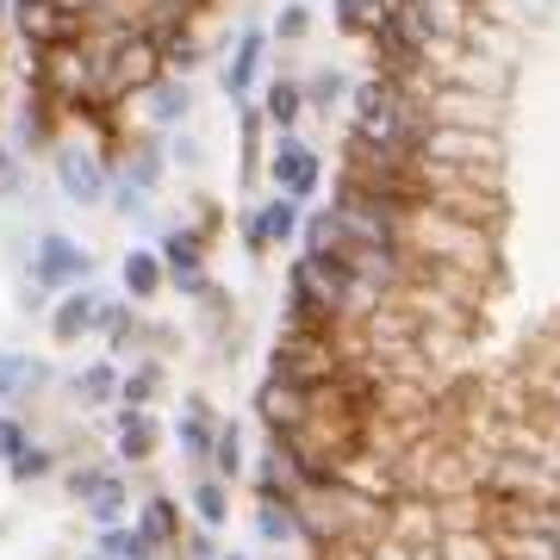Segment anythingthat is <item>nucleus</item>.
<instances>
[{
	"instance_id": "obj_1",
	"label": "nucleus",
	"mask_w": 560,
	"mask_h": 560,
	"mask_svg": "<svg viewBox=\"0 0 560 560\" xmlns=\"http://www.w3.org/2000/svg\"><path fill=\"white\" fill-rule=\"evenodd\" d=\"M342 368H349V355H342L337 330L330 337H318V330H280L275 355H268V374H280L293 386H324V381H337Z\"/></svg>"
},
{
	"instance_id": "obj_2",
	"label": "nucleus",
	"mask_w": 560,
	"mask_h": 560,
	"mask_svg": "<svg viewBox=\"0 0 560 560\" xmlns=\"http://www.w3.org/2000/svg\"><path fill=\"white\" fill-rule=\"evenodd\" d=\"M13 25L32 57L44 50H69V44L88 38V7L81 0H13Z\"/></svg>"
},
{
	"instance_id": "obj_3",
	"label": "nucleus",
	"mask_w": 560,
	"mask_h": 560,
	"mask_svg": "<svg viewBox=\"0 0 560 560\" xmlns=\"http://www.w3.org/2000/svg\"><path fill=\"white\" fill-rule=\"evenodd\" d=\"M50 168H57L62 200H75V206H101L113 194V156H106L101 143L75 138V131L50 150Z\"/></svg>"
},
{
	"instance_id": "obj_4",
	"label": "nucleus",
	"mask_w": 560,
	"mask_h": 560,
	"mask_svg": "<svg viewBox=\"0 0 560 560\" xmlns=\"http://www.w3.org/2000/svg\"><path fill=\"white\" fill-rule=\"evenodd\" d=\"M206 249H212V237H206L200 224H168L156 237V256L162 268H168V287H175L180 300H206L219 280L206 275Z\"/></svg>"
},
{
	"instance_id": "obj_5",
	"label": "nucleus",
	"mask_w": 560,
	"mask_h": 560,
	"mask_svg": "<svg viewBox=\"0 0 560 560\" xmlns=\"http://www.w3.org/2000/svg\"><path fill=\"white\" fill-rule=\"evenodd\" d=\"M305 224V206L293 194H268L261 206H243L237 212V237L249 256H268V249H287V243L300 237Z\"/></svg>"
},
{
	"instance_id": "obj_6",
	"label": "nucleus",
	"mask_w": 560,
	"mask_h": 560,
	"mask_svg": "<svg viewBox=\"0 0 560 560\" xmlns=\"http://www.w3.org/2000/svg\"><path fill=\"white\" fill-rule=\"evenodd\" d=\"M88 275H94L88 243H75L69 231H44L38 249H32V287L38 293H69V287H88Z\"/></svg>"
},
{
	"instance_id": "obj_7",
	"label": "nucleus",
	"mask_w": 560,
	"mask_h": 560,
	"mask_svg": "<svg viewBox=\"0 0 560 560\" xmlns=\"http://www.w3.org/2000/svg\"><path fill=\"white\" fill-rule=\"evenodd\" d=\"M69 492H75L81 517L94 529H113V523H131V486L113 467H69Z\"/></svg>"
},
{
	"instance_id": "obj_8",
	"label": "nucleus",
	"mask_w": 560,
	"mask_h": 560,
	"mask_svg": "<svg viewBox=\"0 0 560 560\" xmlns=\"http://www.w3.org/2000/svg\"><path fill=\"white\" fill-rule=\"evenodd\" d=\"M261 168H268V180H275V194H293L300 206L318 194V180H324L318 150H312V143H300L293 131H287V138H275V150H268V162H261Z\"/></svg>"
},
{
	"instance_id": "obj_9",
	"label": "nucleus",
	"mask_w": 560,
	"mask_h": 560,
	"mask_svg": "<svg viewBox=\"0 0 560 560\" xmlns=\"http://www.w3.org/2000/svg\"><path fill=\"white\" fill-rule=\"evenodd\" d=\"M256 418H261V430H268V442H287L305 418H312V386H293V381H280V374H268V381L256 386Z\"/></svg>"
},
{
	"instance_id": "obj_10",
	"label": "nucleus",
	"mask_w": 560,
	"mask_h": 560,
	"mask_svg": "<svg viewBox=\"0 0 560 560\" xmlns=\"http://www.w3.org/2000/svg\"><path fill=\"white\" fill-rule=\"evenodd\" d=\"M62 138H69V113L44 88H25L20 119H13V150H57Z\"/></svg>"
},
{
	"instance_id": "obj_11",
	"label": "nucleus",
	"mask_w": 560,
	"mask_h": 560,
	"mask_svg": "<svg viewBox=\"0 0 560 560\" xmlns=\"http://www.w3.org/2000/svg\"><path fill=\"white\" fill-rule=\"evenodd\" d=\"M101 305H106V293H94V287H69V293L50 305V342L75 349L81 337H94V330H101Z\"/></svg>"
},
{
	"instance_id": "obj_12",
	"label": "nucleus",
	"mask_w": 560,
	"mask_h": 560,
	"mask_svg": "<svg viewBox=\"0 0 560 560\" xmlns=\"http://www.w3.org/2000/svg\"><path fill=\"white\" fill-rule=\"evenodd\" d=\"M138 101H143V119H150V131H168V138H175L180 125L194 119V81L162 75V81H150V88H143Z\"/></svg>"
},
{
	"instance_id": "obj_13",
	"label": "nucleus",
	"mask_w": 560,
	"mask_h": 560,
	"mask_svg": "<svg viewBox=\"0 0 560 560\" xmlns=\"http://www.w3.org/2000/svg\"><path fill=\"white\" fill-rule=\"evenodd\" d=\"M261 62H268V32L261 25H243L237 32V50H231V62L219 69V81H224V94L231 101H249L256 94V81H261Z\"/></svg>"
},
{
	"instance_id": "obj_14",
	"label": "nucleus",
	"mask_w": 560,
	"mask_h": 560,
	"mask_svg": "<svg viewBox=\"0 0 560 560\" xmlns=\"http://www.w3.org/2000/svg\"><path fill=\"white\" fill-rule=\"evenodd\" d=\"M113 442H119V460H131V467L156 460V448H162L156 411H125V405H113Z\"/></svg>"
},
{
	"instance_id": "obj_15",
	"label": "nucleus",
	"mask_w": 560,
	"mask_h": 560,
	"mask_svg": "<svg viewBox=\"0 0 560 560\" xmlns=\"http://www.w3.org/2000/svg\"><path fill=\"white\" fill-rule=\"evenodd\" d=\"M125 168L119 180H131V187H143V194H156L162 175H168V143L156 138V131H143V138H125Z\"/></svg>"
},
{
	"instance_id": "obj_16",
	"label": "nucleus",
	"mask_w": 560,
	"mask_h": 560,
	"mask_svg": "<svg viewBox=\"0 0 560 560\" xmlns=\"http://www.w3.org/2000/svg\"><path fill=\"white\" fill-rule=\"evenodd\" d=\"M219 411H212V405L200 399V393H194V399H187V411H180V423H175V442H180V455L194 460V467H206V460H212V442H219Z\"/></svg>"
},
{
	"instance_id": "obj_17",
	"label": "nucleus",
	"mask_w": 560,
	"mask_h": 560,
	"mask_svg": "<svg viewBox=\"0 0 560 560\" xmlns=\"http://www.w3.org/2000/svg\"><path fill=\"white\" fill-rule=\"evenodd\" d=\"M119 287H125V300L131 305H150L168 293V268H162L156 249H131V256L119 261Z\"/></svg>"
},
{
	"instance_id": "obj_18",
	"label": "nucleus",
	"mask_w": 560,
	"mask_h": 560,
	"mask_svg": "<svg viewBox=\"0 0 560 560\" xmlns=\"http://www.w3.org/2000/svg\"><path fill=\"white\" fill-rule=\"evenodd\" d=\"M131 523H138V529H143L150 541H156L162 555H175L180 536H187V523H180V504L168 499V492H150V499L138 504V517H131Z\"/></svg>"
},
{
	"instance_id": "obj_19",
	"label": "nucleus",
	"mask_w": 560,
	"mask_h": 560,
	"mask_svg": "<svg viewBox=\"0 0 560 560\" xmlns=\"http://www.w3.org/2000/svg\"><path fill=\"white\" fill-rule=\"evenodd\" d=\"M261 119H268V131H275V138H287V131L305 119L300 81H293V75H275V81H268V88H261Z\"/></svg>"
},
{
	"instance_id": "obj_20",
	"label": "nucleus",
	"mask_w": 560,
	"mask_h": 560,
	"mask_svg": "<svg viewBox=\"0 0 560 560\" xmlns=\"http://www.w3.org/2000/svg\"><path fill=\"white\" fill-rule=\"evenodd\" d=\"M44 381H50V368H44L38 355H25V349H0V405L38 393Z\"/></svg>"
},
{
	"instance_id": "obj_21",
	"label": "nucleus",
	"mask_w": 560,
	"mask_h": 560,
	"mask_svg": "<svg viewBox=\"0 0 560 560\" xmlns=\"http://www.w3.org/2000/svg\"><path fill=\"white\" fill-rule=\"evenodd\" d=\"M256 536L268 541V548H287V541H305L300 504H293V499H256Z\"/></svg>"
},
{
	"instance_id": "obj_22",
	"label": "nucleus",
	"mask_w": 560,
	"mask_h": 560,
	"mask_svg": "<svg viewBox=\"0 0 560 560\" xmlns=\"http://www.w3.org/2000/svg\"><path fill=\"white\" fill-rule=\"evenodd\" d=\"M187 511H194L200 529H224V523H231V486H224L219 474H200V480L187 486Z\"/></svg>"
},
{
	"instance_id": "obj_23",
	"label": "nucleus",
	"mask_w": 560,
	"mask_h": 560,
	"mask_svg": "<svg viewBox=\"0 0 560 560\" xmlns=\"http://www.w3.org/2000/svg\"><path fill=\"white\" fill-rule=\"evenodd\" d=\"M94 555H106V560H162V548L143 536L138 523H113V529H101Z\"/></svg>"
},
{
	"instance_id": "obj_24",
	"label": "nucleus",
	"mask_w": 560,
	"mask_h": 560,
	"mask_svg": "<svg viewBox=\"0 0 560 560\" xmlns=\"http://www.w3.org/2000/svg\"><path fill=\"white\" fill-rule=\"evenodd\" d=\"M69 386H75V399L88 405V411H106V405H119V368H113V361H94V368H81Z\"/></svg>"
},
{
	"instance_id": "obj_25",
	"label": "nucleus",
	"mask_w": 560,
	"mask_h": 560,
	"mask_svg": "<svg viewBox=\"0 0 560 560\" xmlns=\"http://www.w3.org/2000/svg\"><path fill=\"white\" fill-rule=\"evenodd\" d=\"M162 393V361H138L131 374H119V405L125 411H150Z\"/></svg>"
},
{
	"instance_id": "obj_26",
	"label": "nucleus",
	"mask_w": 560,
	"mask_h": 560,
	"mask_svg": "<svg viewBox=\"0 0 560 560\" xmlns=\"http://www.w3.org/2000/svg\"><path fill=\"white\" fill-rule=\"evenodd\" d=\"M206 474H219L224 486L243 474V430H237V423H219V442H212V460H206Z\"/></svg>"
},
{
	"instance_id": "obj_27",
	"label": "nucleus",
	"mask_w": 560,
	"mask_h": 560,
	"mask_svg": "<svg viewBox=\"0 0 560 560\" xmlns=\"http://www.w3.org/2000/svg\"><path fill=\"white\" fill-rule=\"evenodd\" d=\"M300 94H305V113H324V106H337L342 94H349V75L324 62L318 75H305V81H300Z\"/></svg>"
},
{
	"instance_id": "obj_28",
	"label": "nucleus",
	"mask_w": 560,
	"mask_h": 560,
	"mask_svg": "<svg viewBox=\"0 0 560 560\" xmlns=\"http://www.w3.org/2000/svg\"><path fill=\"white\" fill-rule=\"evenodd\" d=\"M261 131H268L261 106L243 101V106H237V143H243V175H249V180H256V168H261Z\"/></svg>"
},
{
	"instance_id": "obj_29",
	"label": "nucleus",
	"mask_w": 560,
	"mask_h": 560,
	"mask_svg": "<svg viewBox=\"0 0 560 560\" xmlns=\"http://www.w3.org/2000/svg\"><path fill=\"white\" fill-rule=\"evenodd\" d=\"M300 256H330L342 243V224H337V212H305V224H300Z\"/></svg>"
},
{
	"instance_id": "obj_30",
	"label": "nucleus",
	"mask_w": 560,
	"mask_h": 560,
	"mask_svg": "<svg viewBox=\"0 0 560 560\" xmlns=\"http://www.w3.org/2000/svg\"><path fill=\"white\" fill-rule=\"evenodd\" d=\"M330 13H337V32H368V38H374L386 0H330Z\"/></svg>"
},
{
	"instance_id": "obj_31",
	"label": "nucleus",
	"mask_w": 560,
	"mask_h": 560,
	"mask_svg": "<svg viewBox=\"0 0 560 560\" xmlns=\"http://www.w3.org/2000/svg\"><path fill=\"white\" fill-rule=\"evenodd\" d=\"M7 474H13V486H38L57 474V448H44V442H32L20 460H7Z\"/></svg>"
},
{
	"instance_id": "obj_32",
	"label": "nucleus",
	"mask_w": 560,
	"mask_h": 560,
	"mask_svg": "<svg viewBox=\"0 0 560 560\" xmlns=\"http://www.w3.org/2000/svg\"><path fill=\"white\" fill-rule=\"evenodd\" d=\"M106 200H113V212H119V219H131V224H156V212H150V194H143V187H131V180L113 175V194H106Z\"/></svg>"
},
{
	"instance_id": "obj_33",
	"label": "nucleus",
	"mask_w": 560,
	"mask_h": 560,
	"mask_svg": "<svg viewBox=\"0 0 560 560\" xmlns=\"http://www.w3.org/2000/svg\"><path fill=\"white\" fill-rule=\"evenodd\" d=\"M305 32H312V7H305V0H287V7H280V20H275V38L280 44H300Z\"/></svg>"
},
{
	"instance_id": "obj_34",
	"label": "nucleus",
	"mask_w": 560,
	"mask_h": 560,
	"mask_svg": "<svg viewBox=\"0 0 560 560\" xmlns=\"http://www.w3.org/2000/svg\"><path fill=\"white\" fill-rule=\"evenodd\" d=\"M175 555H180V560H224L219 529H200V523H194V529L180 536V548H175Z\"/></svg>"
},
{
	"instance_id": "obj_35",
	"label": "nucleus",
	"mask_w": 560,
	"mask_h": 560,
	"mask_svg": "<svg viewBox=\"0 0 560 560\" xmlns=\"http://www.w3.org/2000/svg\"><path fill=\"white\" fill-rule=\"evenodd\" d=\"M25 448H32V436H25V423L0 411V460H20Z\"/></svg>"
},
{
	"instance_id": "obj_36",
	"label": "nucleus",
	"mask_w": 560,
	"mask_h": 560,
	"mask_svg": "<svg viewBox=\"0 0 560 560\" xmlns=\"http://www.w3.org/2000/svg\"><path fill=\"white\" fill-rule=\"evenodd\" d=\"M13 156H20V150H13V143H0V194H20V187H25V175H20V162H13Z\"/></svg>"
},
{
	"instance_id": "obj_37",
	"label": "nucleus",
	"mask_w": 560,
	"mask_h": 560,
	"mask_svg": "<svg viewBox=\"0 0 560 560\" xmlns=\"http://www.w3.org/2000/svg\"><path fill=\"white\" fill-rule=\"evenodd\" d=\"M168 162H180V168H200V138L175 131V138H168Z\"/></svg>"
},
{
	"instance_id": "obj_38",
	"label": "nucleus",
	"mask_w": 560,
	"mask_h": 560,
	"mask_svg": "<svg viewBox=\"0 0 560 560\" xmlns=\"http://www.w3.org/2000/svg\"><path fill=\"white\" fill-rule=\"evenodd\" d=\"M541 536H548V555L560 560V504H555V511H548V523H541Z\"/></svg>"
},
{
	"instance_id": "obj_39",
	"label": "nucleus",
	"mask_w": 560,
	"mask_h": 560,
	"mask_svg": "<svg viewBox=\"0 0 560 560\" xmlns=\"http://www.w3.org/2000/svg\"><path fill=\"white\" fill-rule=\"evenodd\" d=\"M224 560H249V555H224Z\"/></svg>"
},
{
	"instance_id": "obj_40",
	"label": "nucleus",
	"mask_w": 560,
	"mask_h": 560,
	"mask_svg": "<svg viewBox=\"0 0 560 560\" xmlns=\"http://www.w3.org/2000/svg\"><path fill=\"white\" fill-rule=\"evenodd\" d=\"M88 560H106V555H88Z\"/></svg>"
}]
</instances>
